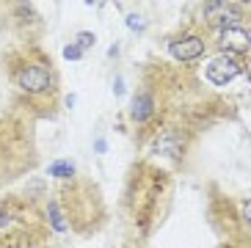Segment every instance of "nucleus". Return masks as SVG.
Segmentation results:
<instances>
[{
  "label": "nucleus",
  "instance_id": "dca6fc26",
  "mask_svg": "<svg viewBox=\"0 0 251 248\" xmlns=\"http://www.w3.org/2000/svg\"><path fill=\"white\" fill-rule=\"evenodd\" d=\"M83 55H86V52H83V50H77V47H75L72 42H69L67 47H64V58H67V61H80Z\"/></svg>",
  "mask_w": 251,
  "mask_h": 248
},
{
  "label": "nucleus",
  "instance_id": "aec40b11",
  "mask_svg": "<svg viewBox=\"0 0 251 248\" xmlns=\"http://www.w3.org/2000/svg\"><path fill=\"white\" fill-rule=\"evenodd\" d=\"M55 248H72V246H67V243H58V246H55Z\"/></svg>",
  "mask_w": 251,
  "mask_h": 248
},
{
  "label": "nucleus",
  "instance_id": "0eeeda50",
  "mask_svg": "<svg viewBox=\"0 0 251 248\" xmlns=\"http://www.w3.org/2000/svg\"><path fill=\"white\" fill-rule=\"evenodd\" d=\"M204 218L218 243L251 248V201L246 193H235L221 182H207Z\"/></svg>",
  "mask_w": 251,
  "mask_h": 248
},
{
  "label": "nucleus",
  "instance_id": "4468645a",
  "mask_svg": "<svg viewBox=\"0 0 251 248\" xmlns=\"http://www.w3.org/2000/svg\"><path fill=\"white\" fill-rule=\"evenodd\" d=\"M77 174V166H75L72 160H55L47 166V176L50 179H55V182H64V179H72V176Z\"/></svg>",
  "mask_w": 251,
  "mask_h": 248
},
{
  "label": "nucleus",
  "instance_id": "9b49d317",
  "mask_svg": "<svg viewBox=\"0 0 251 248\" xmlns=\"http://www.w3.org/2000/svg\"><path fill=\"white\" fill-rule=\"evenodd\" d=\"M199 22L207 30H224V28H240L249 25L251 6L240 3V0H210V3H199Z\"/></svg>",
  "mask_w": 251,
  "mask_h": 248
},
{
  "label": "nucleus",
  "instance_id": "f03ea898",
  "mask_svg": "<svg viewBox=\"0 0 251 248\" xmlns=\"http://www.w3.org/2000/svg\"><path fill=\"white\" fill-rule=\"evenodd\" d=\"M199 86L201 80L196 77V69L174 66L166 61H147L141 66L138 86L133 88L122 119V127L138 152L149 135L169 116H174L182 99Z\"/></svg>",
  "mask_w": 251,
  "mask_h": 248
},
{
  "label": "nucleus",
  "instance_id": "39448f33",
  "mask_svg": "<svg viewBox=\"0 0 251 248\" xmlns=\"http://www.w3.org/2000/svg\"><path fill=\"white\" fill-rule=\"evenodd\" d=\"M42 215V193L3 190L0 196V248H55Z\"/></svg>",
  "mask_w": 251,
  "mask_h": 248
},
{
  "label": "nucleus",
  "instance_id": "6ab92c4d",
  "mask_svg": "<svg viewBox=\"0 0 251 248\" xmlns=\"http://www.w3.org/2000/svg\"><path fill=\"white\" fill-rule=\"evenodd\" d=\"M215 248H243V246H229V243H218Z\"/></svg>",
  "mask_w": 251,
  "mask_h": 248
},
{
  "label": "nucleus",
  "instance_id": "423d86ee",
  "mask_svg": "<svg viewBox=\"0 0 251 248\" xmlns=\"http://www.w3.org/2000/svg\"><path fill=\"white\" fill-rule=\"evenodd\" d=\"M39 168L36 122L23 110H0V190H11Z\"/></svg>",
  "mask_w": 251,
  "mask_h": 248
},
{
  "label": "nucleus",
  "instance_id": "20e7f679",
  "mask_svg": "<svg viewBox=\"0 0 251 248\" xmlns=\"http://www.w3.org/2000/svg\"><path fill=\"white\" fill-rule=\"evenodd\" d=\"M42 215L58 243H67L69 237L89 240L108 226L111 207L97 179L75 174L42 193Z\"/></svg>",
  "mask_w": 251,
  "mask_h": 248
},
{
  "label": "nucleus",
  "instance_id": "6e6552de",
  "mask_svg": "<svg viewBox=\"0 0 251 248\" xmlns=\"http://www.w3.org/2000/svg\"><path fill=\"white\" fill-rule=\"evenodd\" d=\"M199 138L201 135H196V132L174 113V116H169L152 135H149L138 154H144L149 160L166 166L171 174H179V171L188 166V157H191V152L196 149Z\"/></svg>",
  "mask_w": 251,
  "mask_h": 248
},
{
  "label": "nucleus",
  "instance_id": "7ed1b4c3",
  "mask_svg": "<svg viewBox=\"0 0 251 248\" xmlns=\"http://www.w3.org/2000/svg\"><path fill=\"white\" fill-rule=\"evenodd\" d=\"M174 190H177V174H171L160 163L138 154L127 166L119 196L127 240L144 246L160 232L174 207Z\"/></svg>",
  "mask_w": 251,
  "mask_h": 248
},
{
  "label": "nucleus",
  "instance_id": "9d476101",
  "mask_svg": "<svg viewBox=\"0 0 251 248\" xmlns=\"http://www.w3.org/2000/svg\"><path fill=\"white\" fill-rule=\"evenodd\" d=\"M246 72H249V58H237V55H226V52H210L196 66V77L210 91H221V88L232 86Z\"/></svg>",
  "mask_w": 251,
  "mask_h": 248
},
{
  "label": "nucleus",
  "instance_id": "a211bd4d",
  "mask_svg": "<svg viewBox=\"0 0 251 248\" xmlns=\"http://www.w3.org/2000/svg\"><path fill=\"white\" fill-rule=\"evenodd\" d=\"M113 248H144L141 243H133V240H125V243H119V246H113Z\"/></svg>",
  "mask_w": 251,
  "mask_h": 248
},
{
  "label": "nucleus",
  "instance_id": "f257e3e1",
  "mask_svg": "<svg viewBox=\"0 0 251 248\" xmlns=\"http://www.w3.org/2000/svg\"><path fill=\"white\" fill-rule=\"evenodd\" d=\"M0 72L11 94V108L33 122H50L64 108L61 69L42 42H14L0 55Z\"/></svg>",
  "mask_w": 251,
  "mask_h": 248
},
{
  "label": "nucleus",
  "instance_id": "2eb2a0df",
  "mask_svg": "<svg viewBox=\"0 0 251 248\" xmlns=\"http://www.w3.org/2000/svg\"><path fill=\"white\" fill-rule=\"evenodd\" d=\"M72 44L77 47V50L86 52V50H91V47L97 44V33H91V30H77V33L72 36Z\"/></svg>",
  "mask_w": 251,
  "mask_h": 248
},
{
  "label": "nucleus",
  "instance_id": "f3484780",
  "mask_svg": "<svg viewBox=\"0 0 251 248\" xmlns=\"http://www.w3.org/2000/svg\"><path fill=\"white\" fill-rule=\"evenodd\" d=\"M127 25H130L133 30H147V22H144V17H138V14L127 17Z\"/></svg>",
  "mask_w": 251,
  "mask_h": 248
},
{
  "label": "nucleus",
  "instance_id": "1a4fd4ad",
  "mask_svg": "<svg viewBox=\"0 0 251 248\" xmlns=\"http://www.w3.org/2000/svg\"><path fill=\"white\" fill-rule=\"evenodd\" d=\"M163 44L174 66L196 69L210 55V30L199 22V17H188L163 36Z\"/></svg>",
  "mask_w": 251,
  "mask_h": 248
},
{
  "label": "nucleus",
  "instance_id": "f8f14e48",
  "mask_svg": "<svg viewBox=\"0 0 251 248\" xmlns=\"http://www.w3.org/2000/svg\"><path fill=\"white\" fill-rule=\"evenodd\" d=\"M210 52H226V55H237V58H249V52H251L249 25L210 30Z\"/></svg>",
  "mask_w": 251,
  "mask_h": 248
},
{
  "label": "nucleus",
  "instance_id": "ddd939ff",
  "mask_svg": "<svg viewBox=\"0 0 251 248\" xmlns=\"http://www.w3.org/2000/svg\"><path fill=\"white\" fill-rule=\"evenodd\" d=\"M8 11H11L14 30H20V36H23L20 42H39V28H42L39 8L30 6V3H11Z\"/></svg>",
  "mask_w": 251,
  "mask_h": 248
}]
</instances>
